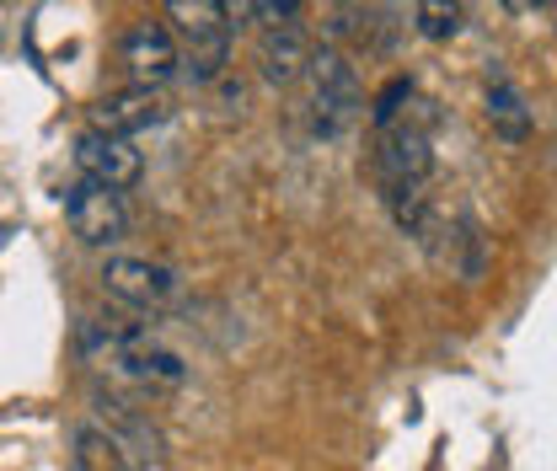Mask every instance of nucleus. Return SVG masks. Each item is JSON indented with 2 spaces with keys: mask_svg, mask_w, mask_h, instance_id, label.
Segmentation results:
<instances>
[{
  "mask_svg": "<svg viewBox=\"0 0 557 471\" xmlns=\"http://www.w3.org/2000/svg\"><path fill=\"white\" fill-rule=\"evenodd\" d=\"M81 354L108 381L139 386V392H166V386L188 381V364L172 348H161L145 327H129V322H86L81 327Z\"/></svg>",
  "mask_w": 557,
  "mask_h": 471,
  "instance_id": "nucleus-1",
  "label": "nucleus"
},
{
  "mask_svg": "<svg viewBox=\"0 0 557 471\" xmlns=\"http://www.w3.org/2000/svg\"><path fill=\"white\" fill-rule=\"evenodd\" d=\"M172 33L183 44V70L194 80H220L231 65V16L220 0H166Z\"/></svg>",
  "mask_w": 557,
  "mask_h": 471,
  "instance_id": "nucleus-2",
  "label": "nucleus"
},
{
  "mask_svg": "<svg viewBox=\"0 0 557 471\" xmlns=\"http://www.w3.org/2000/svg\"><path fill=\"white\" fill-rule=\"evenodd\" d=\"M306 108H311V124L317 135H344L348 124L359 119L364 97H359V75L338 49H317L311 65H306Z\"/></svg>",
  "mask_w": 557,
  "mask_h": 471,
  "instance_id": "nucleus-3",
  "label": "nucleus"
},
{
  "mask_svg": "<svg viewBox=\"0 0 557 471\" xmlns=\"http://www.w3.org/2000/svg\"><path fill=\"white\" fill-rule=\"evenodd\" d=\"M65 220L86 247H113V241H124V231H129L124 188H108V183L81 177V183L65 194Z\"/></svg>",
  "mask_w": 557,
  "mask_h": 471,
  "instance_id": "nucleus-4",
  "label": "nucleus"
},
{
  "mask_svg": "<svg viewBox=\"0 0 557 471\" xmlns=\"http://www.w3.org/2000/svg\"><path fill=\"white\" fill-rule=\"evenodd\" d=\"M102 289L113 300L135 306V311H166V306H177L183 278L166 269V263H150V258H108Z\"/></svg>",
  "mask_w": 557,
  "mask_h": 471,
  "instance_id": "nucleus-5",
  "label": "nucleus"
},
{
  "mask_svg": "<svg viewBox=\"0 0 557 471\" xmlns=\"http://www.w3.org/2000/svg\"><path fill=\"white\" fill-rule=\"evenodd\" d=\"M119 60H124V70H129L135 86L161 91V86L183 70V44H177L172 27H161V22H139V27H129V33L119 38Z\"/></svg>",
  "mask_w": 557,
  "mask_h": 471,
  "instance_id": "nucleus-6",
  "label": "nucleus"
},
{
  "mask_svg": "<svg viewBox=\"0 0 557 471\" xmlns=\"http://www.w3.org/2000/svg\"><path fill=\"white\" fill-rule=\"evenodd\" d=\"M375 172H381V188L386 183H423L434 172V150H429L423 124H413L408 113L397 124H386L375 135Z\"/></svg>",
  "mask_w": 557,
  "mask_h": 471,
  "instance_id": "nucleus-7",
  "label": "nucleus"
},
{
  "mask_svg": "<svg viewBox=\"0 0 557 471\" xmlns=\"http://www.w3.org/2000/svg\"><path fill=\"white\" fill-rule=\"evenodd\" d=\"M70 156H75L81 177L108 183V188H129V183H139V172H145V156L135 150V139L102 135V129H86V135L75 139Z\"/></svg>",
  "mask_w": 557,
  "mask_h": 471,
  "instance_id": "nucleus-8",
  "label": "nucleus"
},
{
  "mask_svg": "<svg viewBox=\"0 0 557 471\" xmlns=\"http://www.w3.org/2000/svg\"><path fill=\"white\" fill-rule=\"evenodd\" d=\"M161 119H166V102H161L150 86L113 91V97H102V102L91 108V129H102V135H124V139H135L139 129H156Z\"/></svg>",
  "mask_w": 557,
  "mask_h": 471,
  "instance_id": "nucleus-9",
  "label": "nucleus"
},
{
  "mask_svg": "<svg viewBox=\"0 0 557 471\" xmlns=\"http://www.w3.org/2000/svg\"><path fill=\"white\" fill-rule=\"evenodd\" d=\"M311 54H317V49L306 44V27H300V22L263 27V38H258V70H263L269 86H289L295 75H306Z\"/></svg>",
  "mask_w": 557,
  "mask_h": 471,
  "instance_id": "nucleus-10",
  "label": "nucleus"
},
{
  "mask_svg": "<svg viewBox=\"0 0 557 471\" xmlns=\"http://www.w3.org/2000/svg\"><path fill=\"white\" fill-rule=\"evenodd\" d=\"M487 129L498 139H509V145H525L531 139V108H525V97L509 80L487 86Z\"/></svg>",
  "mask_w": 557,
  "mask_h": 471,
  "instance_id": "nucleus-11",
  "label": "nucleus"
},
{
  "mask_svg": "<svg viewBox=\"0 0 557 471\" xmlns=\"http://www.w3.org/2000/svg\"><path fill=\"white\" fill-rule=\"evenodd\" d=\"M75 471H129L124 445L108 429H81L75 434Z\"/></svg>",
  "mask_w": 557,
  "mask_h": 471,
  "instance_id": "nucleus-12",
  "label": "nucleus"
},
{
  "mask_svg": "<svg viewBox=\"0 0 557 471\" xmlns=\"http://www.w3.org/2000/svg\"><path fill=\"white\" fill-rule=\"evenodd\" d=\"M413 22L423 38L445 44V38L461 33V0H413Z\"/></svg>",
  "mask_w": 557,
  "mask_h": 471,
  "instance_id": "nucleus-13",
  "label": "nucleus"
},
{
  "mask_svg": "<svg viewBox=\"0 0 557 471\" xmlns=\"http://www.w3.org/2000/svg\"><path fill=\"white\" fill-rule=\"evenodd\" d=\"M408 102H413V80L408 75H397L381 97H375V129H386V124H397L403 113H408Z\"/></svg>",
  "mask_w": 557,
  "mask_h": 471,
  "instance_id": "nucleus-14",
  "label": "nucleus"
},
{
  "mask_svg": "<svg viewBox=\"0 0 557 471\" xmlns=\"http://www.w3.org/2000/svg\"><path fill=\"white\" fill-rule=\"evenodd\" d=\"M258 22H263V27H289V22H300V0H258Z\"/></svg>",
  "mask_w": 557,
  "mask_h": 471,
  "instance_id": "nucleus-15",
  "label": "nucleus"
},
{
  "mask_svg": "<svg viewBox=\"0 0 557 471\" xmlns=\"http://www.w3.org/2000/svg\"><path fill=\"white\" fill-rule=\"evenodd\" d=\"M220 5H225L231 27H242V22H258V0H220Z\"/></svg>",
  "mask_w": 557,
  "mask_h": 471,
  "instance_id": "nucleus-16",
  "label": "nucleus"
},
{
  "mask_svg": "<svg viewBox=\"0 0 557 471\" xmlns=\"http://www.w3.org/2000/svg\"><path fill=\"white\" fill-rule=\"evenodd\" d=\"M498 5H504V11H515V16H520V11H536V5H542V0H498Z\"/></svg>",
  "mask_w": 557,
  "mask_h": 471,
  "instance_id": "nucleus-17",
  "label": "nucleus"
},
{
  "mask_svg": "<svg viewBox=\"0 0 557 471\" xmlns=\"http://www.w3.org/2000/svg\"><path fill=\"white\" fill-rule=\"evenodd\" d=\"M5 236H11V231H5V225H0V247H5Z\"/></svg>",
  "mask_w": 557,
  "mask_h": 471,
  "instance_id": "nucleus-18",
  "label": "nucleus"
},
{
  "mask_svg": "<svg viewBox=\"0 0 557 471\" xmlns=\"http://www.w3.org/2000/svg\"><path fill=\"white\" fill-rule=\"evenodd\" d=\"M542 5H547V0H542Z\"/></svg>",
  "mask_w": 557,
  "mask_h": 471,
  "instance_id": "nucleus-19",
  "label": "nucleus"
}]
</instances>
